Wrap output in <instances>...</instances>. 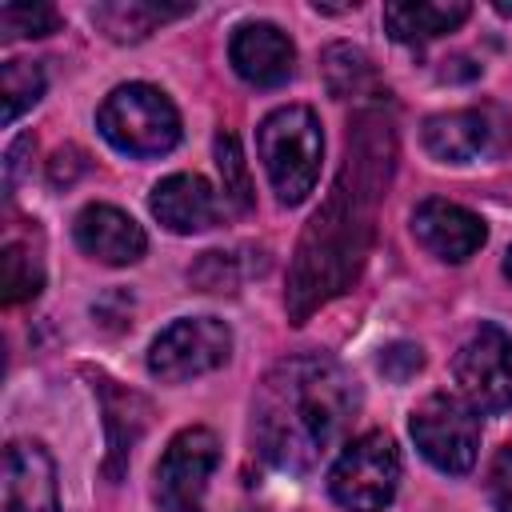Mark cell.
Returning <instances> with one entry per match:
<instances>
[{
    "label": "cell",
    "instance_id": "cell-17",
    "mask_svg": "<svg viewBox=\"0 0 512 512\" xmlns=\"http://www.w3.org/2000/svg\"><path fill=\"white\" fill-rule=\"evenodd\" d=\"M192 4H164V0H116V4H96L92 20L100 24L104 36L128 44V40H144L148 32H156L160 24L188 16Z\"/></svg>",
    "mask_w": 512,
    "mask_h": 512
},
{
    "label": "cell",
    "instance_id": "cell-8",
    "mask_svg": "<svg viewBox=\"0 0 512 512\" xmlns=\"http://www.w3.org/2000/svg\"><path fill=\"white\" fill-rule=\"evenodd\" d=\"M220 464V440L212 428H184L168 440L156 460V504L160 512H204L208 480Z\"/></svg>",
    "mask_w": 512,
    "mask_h": 512
},
{
    "label": "cell",
    "instance_id": "cell-27",
    "mask_svg": "<svg viewBox=\"0 0 512 512\" xmlns=\"http://www.w3.org/2000/svg\"><path fill=\"white\" fill-rule=\"evenodd\" d=\"M504 276L512 280V248H508V256H504Z\"/></svg>",
    "mask_w": 512,
    "mask_h": 512
},
{
    "label": "cell",
    "instance_id": "cell-9",
    "mask_svg": "<svg viewBox=\"0 0 512 512\" xmlns=\"http://www.w3.org/2000/svg\"><path fill=\"white\" fill-rule=\"evenodd\" d=\"M452 380L460 400L476 412L512 408V336L496 324H480L452 356Z\"/></svg>",
    "mask_w": 512,
    "mask_h": 512
},
{
    "label": "cell",
    "instance_id": "cell-23",
    "mask_svg": "<svg viewBox=\"0 0 512 512\" xmlns=\"http://www.w3.org/2000/svg\"><path fill=\"white\" fill-rule=\"evenodd\" d=\"M192 284H200L204 292H228L232 288V260L224 252H204L200 264L188 272Z\"/></svg>",
    "mask_w": 512,
    "mask_h": 512
},
{
    "label": "cell",
    "instance_id": "cell-25",
    "mask_svg": "<svg viewBox=\"0 0 512 512\" xmlns=\"http://www.w3.org/2000/svg\"><path fill=\"white\" fill-rule=\"evenodd\" d=\"M420 364H424V352L416 348V344H392L384 356H380V372L388 376V380H408V376H416L420 372Z\"/></svg>",
    "mask_w": 512,
    "mask_h": 512
},
{
    "label": "cell",
    "instance_id": "cell-26",
    "mask_svg": "<svg viewBox=\"0 0 512 512\" xmlns=\"http://www.w3.org/2000/svg\"><path fill=\"white\" fill-rule=\"evenodd\" d=\"M496 12H500V16H512V4H508V0H496Z\"/></svg>",
    "mask_w": 512,
    "mask_h": 512
},
{
    "label": "cell",
    "instance_id": "cell-5",
    "mask_svg": "<svg viewBox=\"0 0 512 512\" xmlns=\"http://www.w3.org/2000/svg\"><path fill=\"white\" fill-rule=\"evenodd\" d=\"M396 488H400V452L384 432H364L348 440L328 472V492L348 512H384Z\"/></svg>",
    "mask_w": 512,
    "mask_h": 512
},
{
    "label": "cell",
    "instance_id": "cell-3",
    "mask_svg": "<svg viewBox=\"0 0 512 512\" xmlns=\"http://www.w3.org/2000/svg\"><path fill=\"white\" fill-rule=\"evenodd\" d=\"M256 152L272 180L276 200L288 208L304 204L320 180V160H324V132L316 112L304 104L268 112L256 128Z\"/></svg>",
    "mask_w": 512,
    "mask_h": 512
},
{
    "label": "cell",
    "instance_id": "cell-14",
    "mask_svg": "<svg viewBox=\"0 0 512 512\" xmlns=\"http://www.w3.org/2000/svg\"><path fill=\"white\" fill-rule=\"evenodd\" d=\"M72 236H76V248L108 268H124V264H136L148 248V236L144 228L120 212L116 204H88L76 212L72 220Z\"/></svg>",
    "mask_w": 512,
    "mask_h": 512
},
{
    "label": "cell",
    "instance_id": "cell-18",
    "mask_svg": "<svg viewBox=\"0 0 512 512\" xmlns=\"http://www.w3.org/2000/svg\"><path fill=\"white\" fill-rule=\"evenodd\" d=\"M44 96V72L32 60H8L0 68V120L12 124L24 108Z\"/></svg>",
    "mask_w": 512,
    "mask_h": 512
},
{
    "label": "cell",
    "instance_id": "cell-1",
    "mask_svg": "<svg viewBox=\"0 0 512 512\" xmlns=\"http://www.w3.org/2000/svg\"><path fill=\"white\" fill-rule=\"evenodd\" d=\"M392 164H396L392 124L376 112H360L356 128L348 136L344 168H340L328 200L308 220L296 260H292L284 300H288V316L296 324H304L312 308L340 296L360 276Z\"/></svg>",
    "mask_w": 512,
    "mask_h": 512
},
{
    "label": "cell",
    "instance_id": "cell-15",
    "mask_svg": "<svg viewBox=\"0 0 512 512\" xmlns=\"http://www.w3.org/2000/svg\"><path fill=\"white\" fill-rule=\"evenodd\" d=\"M148 208L176 236H196V232H204V228H212L220 220L216 188L204 176H196V172H172V176H164L152 188Z\"/></svg>",
    "mask_w": 512,
    "mask_h": 512
},
{
    "label": "cell",
    "instance_id": "cell-21",
    "mask_svg": "<svg viewBox=\"0 0 512 512\" xmlns=\"http://www.w3.org/2000/svg\"><path fill=\"white\" fill-rule=\"evenodd\" d=\"M216 168L224 180V200H232L236 212H248L252 208V180H248V168H244V156H240V144L232 132L216 136Z\"/></svg>",
    "mask_w": 512,
    "mask_h": 512
},
{
    "label": "cell",
    "instance_id": "cell-2",
    "mask_svg": "<svg viewBox=\"0 0 512 512\" xmlns=\"http://www.w3.org/2000/svg\"><path fill=\"white\" fill-rule=\"evenodd\" d=\"M360 388L348 368L324 352H300L264 372L252 396L256 452L280 472H312L348 432Z\"/></svg>",
    "mask_w": 512,
    "mask_h": 512
},
{
    "label": "cell",
    "instance_id": "cell-4",
    "mask_svg": "<svg viewBox=\"0 0 512 512\" xmlns=\"http://www.w3.org/2000/svg\"><path fill=\"white\" fill-rule=\"evenodd\" d=\"M96 128L116 152L136 156V160L164 156L180 144V112L152 84L112 88L104 104L96 108Z\"/></svg>",
    "mask_w": 512,
    "mask_h": 512
},
{
    "label": "cell",
    "instance_id": "cell-13",
    "mask_svg": "<svg viewBox=\"0 0 512 512\" xmlns=\"http://www.w3.org/2000/svg\"><path fill=\"white\" fill-rule=\"evenodd\" d=\"M228 60L236 76L252 88H276L296 72V48L284 28L268 20H248L228 40Z\"/></svg>",
    "mask_w": 512,
    "mask_h": 512
},
{
    "label": "cell",
    "instance_id": "cell-16",
    "mask_svg": "<svg viewBox=\"0 0 512 512\" xmlns=\"http://www.w3.org/2000/svg\"><path fill=\"white\" fill-rule=\"evenodd\" d=\"M468 4L464 0H396L384 4V28L396 44H428L436 36L456 32L468 20Z\"/></svg>",
    "mask_w": 512,
    "mask_h": 512
},
{
    "label": "cell",
    "instance_id": "cell-7",
    "mask_svg": "<svg viewBox=\"0 0 512 512\" xmlns=\"http://www.w3.org/2000/svg\"><path fill=\"white\" fill-rule=\"evenodd\" d=\"M232 356V328L216 316L172 320L148 348V372L164 384H184L216 372Z\"/></svg>",
    "mask_w": 512,
    "mask_h": 512
},
{
    "label": "cell",
    "instance_id": "cell-10",
    "mask_svg": "<svg viewBox=\"0 0 512 512\" xmlns=\"http://www.w3.org/2000/svg\"><path fill=\"white\" fill-rule=\"evenodd\" d=\"M412 236L436 260L464 264L468 256H476L484 248L488 228H484V220L472 208L452 204V200H440V196H428L412 212Z\"/></svg>",
    "mask_w": 512,
    "mask_h": 512
},
{
    "label": "cell",
    "instance_id": "cell-12",
    "mask_svg": "<svg viewBox=\"0 0 512 512\" xmlns=\"http://www.w3.org/2000/svg\"><path fill=\"white\" fill-rule=\"evenodd\" d=\"M500 128L492 108H456V112H436L424 120V148L440 164H472L480 156H492L500 148Z\"/></svg>",
    "mask_w": 512,
    "mask_h": 512
},
{
    "label": "cell",
    "instance_id": "cell-11",
    "mask_svg": "<svg viewBox=\"0 0 512 512\" xmlns=\"http://www.w3.org/2000/svg\"><path fill=\"white\" fill-rule=\"evenodd\" d=\"M0 512H60L56 464L36 440H12L4 448Z\"/></svg>",
    "mask_w": 512,
    "mask_h": 512
},
{
    "label": "cell",
    "instance_id": "cell-24",
    "mask_svg": "<svg viewBox=\"0 0 512 512\" xmlns=\"http://www.w3.org/2000/svg\"><path fill=\"white\" fill-rule=\"evenodd\" d=\"M488 500L496 512H512V444H504L488 468Z\"/></svg>",
    "mask_w": 512,
    "mask_h": 512
},
{
    "label": "cell",
    "instance_id": "cell-19",
    "mask_svg": "<svg viewBox=\"0 0 512 512\" xmlns=\"http://www.w3.org/2000/svg\"><path fill=\"white\" fill-rule=\"evenodd\" d=\"M0 284H4V304H20V300H32L40 288H44V272H40V260L8 240L4 244V256H0Z\"/></svg>",
    "mask_w": 512,
    "mask_h": 512
},
{
    "label": "cell",
    "instance_id": "cell-20",
    "mask_svg": "<svg viewBox=\"0 0 512 512\" xmlns=\"http://www.w3.org/2000/svg\"><path fill=\"white\" fill-rule=\"evenodd\" d=\"M324 84L332 96H356L364 84H372V64L360 48L332 44L324 52Z\"/></svg>",
    "mask_w": 512,
    "mask_h": 512
},
{
    "label": "cell",
    "instance_id": "cell-6",
    "mask_svg": "<svg viewBox=\"0 0 512 512\" xmlns=\"http://www.w3.org/2000/svg\"><path fill=\"white\" fill-rule=\"evenodd\" d=\"M408 432H412L420 456L432 468L448 472V476H464L476 464V452H480V420H476V408L468 400H460V396H448V392L424 396L412 408Z\"/></svg>",
    "mask_w": 512,
    "mask_h": 512
},
{
    "label": "cell",
    "instance_id": "cell-22",
    "mask_svg": "<svg viewBox=\"0 0 512 512\" xmlns=\"http://www.w3.org/2000/svg\"><path fill=\"white\" fill-rule=\"evenodd\" d=\"M60 28V12L52 4H4L0 8V36L20 40V36H48Z\"/></svg>",
    "mask_w": 512,
    "mask_h": 512
}]
</instances>
